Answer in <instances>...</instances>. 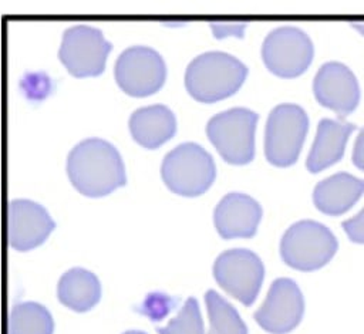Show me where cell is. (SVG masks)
Returning a JSON list of instances; mask_svg holds the SVG:
<instances>
[{"instance_id":"6da1fadb","label":"cell","mask_w":364,"mask_h":334,"mask_svg":"<svg viewBox=\"0 0 364 334\" xmlns=\"http://www.w3.org/2000/svg\"><path fill=\"white\" fill-rule=\"evenodd\" d=\"M67 175L82 195L98 198L125 185V169L117 148L102 138H85L67 156Z\"/></svg>"},{"instance_id":"7a4b0ae2","label":"cell","mask_w":364,"mask_h":334,"mask_svg":"<svg viewBox=\"0 0 364 334\" xmlns=\"http://www.w3.org/2000/svg\"><path fill=\"white\" fill-rule=\"evenodd\" d=\"M247 75V67L235 55L206 51L186 67L185 87L199 102H215L235 94Z\"/></svg>"},{"instance_id":"3957f363","label":"cell","mask_w":364,"mask_h":334,"mask_svg":"<svg viewBox=\"0 0 364 334\" xmlns=\"http://www.w3.org/2000/svg\"><path fill=\"white\" fill-rule=\"evenodd\" d=\"M161 175L173 193L198 196L213 183L216 168L212 155L206 149L195 142H183L165 155Z\"/></svg>"},{"instance_id":"277c9868","label":"cell","mask_w":364,"mask_h":334,"mask_svg":"<svg viewBox=\"0 0 364 334\" xmlns=\"http://www.w3.org/2000/svg\"><path fill=\"white\" fill-rule=\"evenodd\" d=\"M338 242L333 232L320 222L304 219L293 223L280 240L283 262L301 271L326 266L336 254Z\"/></svg>"},{"instance_id":"5b68a950","label":"cell","mask_w":364,"mask_h":334,"mask_svg":"<svg viewBox=\"0 0 364 334\" xmlns=\"http://www.w3.org/2000/svg\"><path fill=\"white\" fill-rule=\"evenodd\" d=\"M257 118L255 111L235 107L208 121L206 135L226 162L245 165L253 159Z\"/></svg>"},{"instance_id":"8992f818","label":"cell","mask_w":364,"mask_h":334,"mask_svg":"<svg viewBox=\"0 0 364 334\" xmlns=\"http://www.w3.org/2000/svg\"><path fill=\"white\" fill-rule=\"evenodd\" d=\"M309 129V117L297 104L276 105L266 122L264 155L276 166L293 165Z\"/></svg>"},{"instance_id":"52a82bcc","label":"cell","mask_w":364,"mask_h":334,"mask_svg":"<svg viewBox=\"0 0 364 334\" xmlns=\"http://www.w3.org/2000/svg\"><path fill=\"white\" fill-rule=\"evenodd\" d=\"M314 55L310 37L299 27L280 26L273 28L262 44V58L273 74L293 78L303 74Z\"/></svg>"},{"instance_id":"ba28073f","label":"cell","mask_w":364,"mask_h":334,"mask_svg":"<svg viewBox=\"0 0 364 334\" xmlns=\"http://www.w3.org/2000/svg\"><path fill=\"white\" fill-rule=\"evenodd\" d=\"M111 43L100 28L77 24L64 30L58 57L74 77H94L104 71Z\"/></svg>"},{"instance_id":"9c48e42d","label":"cell","mask_w":364,"mask_h":334,"mask_svg":"<svg viewBox=\"0 0 364 334\" xmlns=\"http://www.w3.org/2000/svg\"><path fill=\"white\" fill-rule=\"evenodd\" d=\"M114 77L124 92L132 97H146L162 87L166 78V65L156 50L132 45L118 55Z\"/></svg>"},{"instance_id":"30bf717a","label":"cell","mask_w":364,"mask_h":334,"mask_svg":"<svg viewBox=\"0 0 364 334\" xmlns=\"http://www.w3.org/2000/svg\"><path fill=\"white\" fill-rule=\"evenodd\" d=\"M264 267L260 257L247 249L222 252L213 263V277L218 284L245 306L253 304L262 281Z\"/></svg>"},{"instance_id":"8fae6325","label":"cell","mask_w":364,"mask_h":334,"mask_svg":"<svg viewBox=\"0 0 364 334\" xmlns=\"http://www.w3.org/2000/svg\"><path fill=\"white\" fill-rule=\"evenodd\" d=\"M304 314V298L296 281L287 277L276 279L267 291L264 303L256 310V323L272 334H286L294 330Z\"/></svg>"},{"instance_id":"7c38bea8","label":"cell","mask_w":364,"mask_h":334,"mask_svg":"<svg viewBox=\"0 0 364 334\" xmlns=\"http://www.w3.org/2000/svg\"><path fill=\"white\" fill-rule=\"evenodd\" d=\"M318 104L334 111L340 118L351 114L360 102V85L354 72L343 63H324L313 81Z\"/></svg>"},{"instance_id":"4fadbf2b","label":"cell","mask_w":364,"mask_h":334,"mask_svg":"<svg viewBox=\"0 0 364 334\" xmlns=\"http://www.w3.org/2000/svg\"><path fill=\"white\" fill-rule=\"evenodd\" d=\"M54 226L48 212L37 202L13 199L7 205V240L18 252L40 246Z\"/></svg>"},{"instance_id":"5bb4252c","label":"cell","mask_w":364,"mask_h":334,"mask_svg":"<svg viewBox=\"0 0 364 334\" xmlns=\"http://www.w3.org/2000/svg\"><path fill=\"white\" fill-rule=\"evenodd\" d=\"M262 217V208L252 196L232 192L213 210V223L223 239L252 237Z\"/></svg>"},{"instance_id":"9a60e30c","label":"cell","mask_w":364,"mask_h":334,"mask_svg":"<svg viewBox=\"0 0 364 334\" xmlns=\"http://www.w3.org/2000/svg\"><path fill=\"white\" fill-rule=\"evenodd\" d=\"M355 129L351 122L323 118L317 125V134L309 152L306 168L311 172H320L340 161L348 136Z\"/></svg>"},{"instance_id":"2e32d148","label":"cell","mask_w":364,"mask_h":334,"mask_svg":"<svg viewBox=\"0 0 364 334\" xmlns=\"http://www.w3.org/2000/svg\"><path fill=\"white\" fill-rule=\"evenodd\" d=\"M364 193V179L347 172H337L320 181L313 190L316 208L330 216L347 212Z\"/></svg>"},{"instance_id":"e0dca14e","label":"cell","mask_w":364,"mask_h":334,"mask_svg":"<svg viewBox=\"0 0 364 334\" xmlns=\"http://www.w3.org/2000/svg\"><path fill=\"white\" fill-rule=\"evenodd\" d=\"M132 138L144 148L155 149L173 136L176 119L164 104H154L135 109L129 117Z\"/></svg>"},{"instance_id":"ac0fdd59","label":"cell","mask_w":364,"mask_h":334,"mask_svg":"<svg viewBox=\"0 0 364 334\" xmlns=\"http://www.w3.org/2000/svg\"><path fill=\"white\" fill-rule=\"evenodd\" d=\"M57 297L65 307L74 311H87L100 301V280L85 269H70L58 280Z\"/></svg>"},{"instance_id":"d6986e66","label":"cell","mask_w":364,"mask_h":334,"mask_svg":"<svg viewBox=\"0 0 364 334\" xmlns=\"http://www.w3.org/2000/svg\"><path fill=\"white\" fill-rule=\"evenodd\" d=\"M50 311L34 301L16 304L9 316V334H53Z\"/></svg>"},{"instance_id":"ffe728a7","label":"cell","mask_w":364,"mask_h":334,"mask_svg":"<svg viewBox=\"0 0 364 334\" xmlns=\"http://www.w3.org/2000/svg\"><path fill=\"white\" fill-rule=\"evenodd\" d=\"M205 301L209 317V334H247L246 324L236 308L220 294L215 290H208Z\"/></svg>"},{"instance_id":"44dd1931","label":"cell","mask_w":364,"mask_h":334,"mask_svg":"<svg viewBox=\"0 0 364 334\" xmlns=\"http://www.w3.org/2000/svg\"><path fill=\"white\" fill-rule=\"evenodd\" d=\"M158 334H205L196 298L189 297L168 325L156 328Z\"/></svg>"},{"instance_id":"7402d4cb","label":"cell","mask_w":364,"mask_h":334,"mask_svg":"<svg viewBox=\"0 0 364 334\" xmlns=\"http://www.w3.org/2000/svg\"><path fill=\"white\" fill-rule=\"evenodd\" d=\"M176 301H173L172 298H169L165 294H149L146 296L144 304L138 308V311H141L145 316H149L154 321L161 320L169 310H172V307L175 306Z\"/></svg>"},{"instance_id":"603a6c76","label":"cell","mask_w":364,"mask_h":334,"mask_svg":"<svg viewBox=\"0 0 364 334\" xmlns=\"http://www.w3.org/2000/svg\"><path fill=\"white\" fill-rule=\"evenodd\" d=\"M341 226L351 242L364 244V208L355 216L344 220Z\"/></svg>"},{"instance_id":"cb8c5ba5","label":"cell","mask_w":364,"mask_h":334,"mask_svg":"<svg viewBox=\"0 0 364 334\" xmlns=\"http://www.w3.org/2000/svg\"><path fill=\"white\" fill-rule=\"evenodd\" d=\"M353 162L354 165L364 171V126L360 131L355 142H354V148H353Z\"/></svg>"},{"instance_id":"d4e9b609","label":"cell","mask_w":364,"mask_h":334,"mask_svg":"<svg viewBox=\"0 0 364 334\" xmlns=\"http://www.w3.org/2000/svg\"><path fill=\"white\" fill-rule=\"evenodd\" d=\"M212 28H213V33H215V37H225L228 34H237L240 36L242 34V28L245 27V24L242 26H237V24H229V26H225L222 23H212L210 24Z\"/></svg>"},{"instance_id":"484cf974","label":"cell","mask_w":364,"mask_h":334,"mask_svg":"<svg viewBox=\"0 0 364 334\" xmlns=\"http://www.w3.org/2000/svg\"><path fill=\"white\" fill-rule=\"evenodd\" d=\"M355 30H358L363 36H364V21H355V23H353L351 24Z\"/></svg>"},{"instance_id":"4316f807","label":"cell","mask_w":364,"mask_h":334,"mask_svg":"<svg viewBox=\"0 0 364 334\" xmlns=\"http://www.w3.org/2000/svg\"><path fill=\"white\" fill-rule=\"evenodd\" d=\"M124 334H145L144 331H135V330H131V331H125Z\"/></svg>"}]
</instances>
